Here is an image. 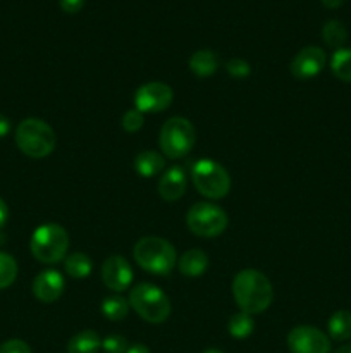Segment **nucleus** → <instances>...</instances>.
Instances as JSON below:
<instances>
[{"label": "nucleus", "instance_id": "f03ea898", "mask_svg": "<svg viewBox=\"0 0 351 353\" xmlns=\"http://www.w3.org/2000/svg\"><path fill=\"white\" fill-rule=\"evenodd\" d=\"M133 257L143 271L155 276L171 274L178 262L176 248L158 236H145L138 240L133 248Z\"/></svg>", "mask_w": 351, "mask_h": 353}, {"label": "nucleus", "instance_id": "6e6552de", "mask_svg": "<svg viewBox=\"0 0 351 353\" xmlns=\"http://www.w3.org/2000/svg\"><path fill=\"white\" fill-rule=\"evenodd\" d=\"M227 214L219 205L210 202H198L186 214V224L189 231L200 238L219 236L226 231Z\"/></svg>", "mask_w": 351, "mask_h": 353}, {"label": "nucleus", "instance_id": "6ab92c4d", "mask_svg": "<svg viewBox=\"0 0 351 353\" xmlns=\"http://www.w3.org/2000/svg\"><path fill=\"white\" fill-rule=\"evenodd\" d=\"M327 331L334 341H348L351 338V312L337 310L327 323Z\"/></svg>", "mask_w": 351, "mask_h": 353}, {"label": "nucleus", "instance_id": "423d86ee", "mask_svg": "<svg viewBox=\"0 0 351 353\" xmlns=\"http://www.w3.org/2000/svg\"><path fill=\"white\" fill-rule=\"evenodd\" d=\"M193 186L200 195L206 196L210 200H220L229 193L231 190V176L226 168L212 159H200L191 165Z\"/></svg>", "mask_w": 351, "mask_h": 353}, {"label": "nucleus", "instance_id": "f3484780", "mask_svg": "<svg viewBox=\"0 0 351 353\" xmlns=\"http://www.w3.org/2000/svg\"><path fill=\"white\" fill-rule=\"evenodd\" d=\"M188 64L189 69H191L198 78H209V76H212L213 72L217 71V68H219V59H217V55L213 54L212 50L203 48V50H196L195 54L189 57Z\"/></svg>", "mask_w": 351, "mask_h": 353}, {"label": "nucleus", "instance_id": "1a4fd4ad", "mask_svg": "<svg viewBox=\"0 0 351 353\" xmlns=\"http://www.w3.org/2000/svg\"><path fill=\"white\" fill-rule=\"evenodd\" d=\"M174 92L169 85L160 81H150L141 85L134 93V109L143 114L164 112L171 107Z\"/></svg>", "mask_w": 351, "mask_h": 353}, {"label": "nucleus", "instance_id": "dca6fc26", "mask_svg": "<svg viewBox=\"0 0 351 353\" xmlns=\"http://www.w3.org/2000/svg\"><path fill=\"white\" fill-rule=\"evenodd\" d=\"M165 168V159L160 152L155 150H145L140 152L134 159V169L143 178H153V176L160 174L162 169Z\"/></svg>", "mask_w": 351, "mask_h": 353}, {"label": "nucleus", "instance_id": "0eeeda50", "mask_svg": "<svg viewBox=\"0 0 351 353\" xmlns=\"http://www.w3.org/2000/svg\"><path fill=\"white\" fill-rule=\"evenodd\" d=\"M196 141L195 126L186 117H171L162 126L158 134V147L169 159H182L191 152Z\"/></svg>", "mask_w": 351, "mask_h": 353}, {"label": "nucleus", "instance_id": "473e14b6", "mask_svg": "<svg viewBox=\"0 0 351 353\" xmlns=\"http://www.w3.org/2000/svg\"><path fill=\"white\" fill-rule=\"evenodd\" d=\"M126 353H150V348L145 347V345H141V343H134L127 348Z\"/></svg>", "mask_w": 351, "mask_h": 353}, {"label": "nucleus", "instance_id": "a878e982", "mask_svg": "<svg viewBox=\"0 0 351 353\" xmlns=\"http://www.w3.org/2000/svg\"><path fill=\"white\" fill-rule=\"evenodd\" d=\"M143 123H145L143 112H140L138 109L126 110L123 116V121H120V124H123V128L127 131V133H136V131H140L141 128H143Z\"/></svg>", "mask_w": 351, "mask_h": 353}, {"label": "nucleus", "instance_id": "9d476101", "mask_svg": "<svg viewBox=\"0 0 351 353\" xmlns=\"http://www.w3.org/2000/svg\"><path fill=\"white\" fill-rule=\"evenodd\" d=\"M291 353H330V340L323 331L313 326H296L288 334Z\"/></svg>", "mask_w": 351, "mask_h": 353}, {"label": "nucleus", "instance_id": "a211bd4d", "mask_svg": "<svg viewBox=\"0 0 351 353\" xmlns=\"http://www.w3.org/2000/svg\"><path fill=\"white\" fill-rule=\"evenodd\" d=\"M100 348H102V340L92 330L74 334L67 343V353H98Z\"/></svg>", "mask_w": 351, "mask_h": 353}, {"label": "nucleus", "instance_id": "ddd939ff", "mask_svg": "<svg viewBox=\"0 0 351 353\" xmlns=\"http://www.w3.org/2000/svg\"><path fill=\"white\" fill-rule=\"evenodd\" d=\"M65 290V279L55 269H47L33 279V295L43 303H54Z\"/></svg>", "mask_w": 351, "mask_h": 353}, {"label": "nucleus", "instance_id": "c85d7f7f", "mask_svg": "<svg viewBox=\"0 0 351 353\" xmlns=\"http://www.w3.org/2000/svg\"><path fill=\"white\" fill-rule=\"evenodd\" d=\"M0 353H31V348L23 340H9L0 345Z\"/></svg>", "mask_w": 351, "mask_h": 353}, {"label": "nucleus", "instance_id": "4be33fe9", "mask_svg": "<svg viewBox=\"0 0 351 353\" xmlns=\"http://www.w3.org/2000/svg\"><path fill=\"white\" fill-rule=\"evenodd\" d=\"M330 69L337 79L351 83V48H339L330 59Z\"/></svg>", "mask_w": 351, "mask_h": 353}, {"label": "nucleus", "instance_id": "39448f33", "mask_svg": "<svg viewBox=\"0 0 351 353\" xmlns=\"http://www.w3.org/2000/svg\"><path fill=\"white\" fill-rule=\"evenodd\" d=\"M31 254L41 264H57L65 257L69 248V234L61 224L48 223L36 228L30 241Z\"/></svg>", "mask_w": 351, "mask_h": 353}, {"label": "nucleus", "instance_id": "412c9836", "mask_svg": "<svg viewBox=\"0 0 351 353\" xmlns=\"http://www.w3.org/2000/svg\"><path fill=\"white\" fill-rule=\"evenodd\" d=\"M129 302L120 295L107 296L102 302V314L109 321H114V323L126 319L127 314H129Z\"/></svg>", "mask_w": 351, "mask_h": 353}, {"label": "nucleus", "instance_id": "72a5a7b5", "mask_svg": "<svg viewBox=\"0 0 351 353\" xmlns=\"http://www.w3.org/2000/svg\"><path fill=\"white\" fill-rule=\"evenodd\" d=\"M344 0H322V3L326 7H329V9H337V7L343 6Z\"/></svg>", "mask_w": 351, "mask_h": 353}, {"label": "nucleus", "instance_id": "20e7f679", "mask_svg": "<svg viewBox=\"0 0 351 353\" xmlns=\"http://www.w3.org/2000/svg\"><path fill=\"white\" fill-rule=\"evenodd\" d=\"M16 143L24 155L31 159H43L55 148V131L50 124L36 117L21 121L16 130Z\"/></svg>", "mask_w": 351, "mask_h": 353}, {"label": "nucleus", "instance_id": "9b49d317", "mask_svg": "<svg viewBox=\"0 0 351 353\" xmlns=\"http://www.w3.org/2000/svg\"><path fill=\"white\" fill-rule=\"evenodd\" d=\"M326 52L320 47L310 45V47L301 48V50L292 57L289 69H291V74L295 76L296 79L306 81V79H312L315 78V76H319L320 72H322V69L326 68Z\"/></svg>", "mask_w": 351, "mask_h": 353}, {"label": "nucleus", "instance_id": "2eb2a0df", "mask_svg": "<svg viewBox=\"0 0 351 353\" xmlns=\"http://www.w3.org/2000/svg\"><path fill=\"white\" fill-rule=\"evenodd\" d=\"M178 265L181 274L186 276V278H200L209 269V257H206V254L203 250L191 248V250L184 252L181 255V259L178 261Z\"/></svg>", "mask_w": 351, "mask_h": 353}, {"label": "nucleus", "instance_id": "5701e85b", "mask_svg": "<svg viewBox=\"0 0 351 353\" xmlns=\"http://www.w3.org/2000/svg\"><path fill=\"white\" fill-rule=\"evenodd\" d=\"M255 330V321L250 314L246 312H237L227 323V331L233 338L236 340H244V338L250 336Z\"/></svg>", "mask_w": 351, "mask_h": 353}, {"label": "nucleus", "instance_id": "393cba45", "mask_svg": "<svg viewBox=\"0 0 351 353\" xmlns=\"http://www.w3.org/2000/svg\"><path fill=\"white\" fill-rule=\"evenodd\" d=\"M17 262L12 255L0 252V290H6L16 281Z\"/></svg>", "mask_w": 351, "mask_h": 353}, {"label": "nucleus", "instance_id": "4468645a", "mask_svg": "<svg viewBox=\"0 0 351 353\" xmlns=\"http://www.w3.org/2000/svg\"><path fill=\"white\" fill-rule=\"evenodd\" d=\"M186 186H188V176L184 169L181 165H172L158 179V195L165 202H176L184 195Z\"/></svg>", "mask_w": 351, "mask_h": 353}, {"label": "nucleus", "instance_id": "c9c22d12", "mask_svg": "<svg viewBox=\"0 0 351 353\" xmlns=\"http://www.w3.org/2000/svg\"><path fill=\"white\" fill-rule=\"evenodd\" d=\"M203 353H224V352L219 350V348H209V350H205Z\"/></svg>", "mask_w": 351, "mask_h": 353}, {"label": "nucleus", "instance_id": "f8f14e48", "mask_svg": "<svg viewBox=\"0 0 351 353\" xmlns=\"http://www.w3.org/2000/svg\"><path fill=\"white\" fill-rule=\"evenodd\" d=\"M102 281L112 292H124L133 283V269H131V264L126 259L120 257V255H112L102 265Z\"/></svg>", "mask_w": 351, "mask_h": 353}, {"label": "nucleus", "instance_id": "c756f323", "mask_svg": "<svg viewBox=\"0 0 351 353\" xmlns=\"http://www.w3.org/2000/svg\"><path fill=\"white\" fill-rule=\"evenodd\" d=\"M61 2V7L64 12L67 14H76L83 9L85 6V0H58Z\"/></svg>", "mask_w": 351, "mask_h": 353}, {"label": "nucleus", "instance_id": "7c9ffc66", "mask_svg": "<svg viewBox=\"0 0 351 353\" xmlns=\"http://www.w3.org/2000/svg\"><path fill=\"white\" fill-rule=\"evenodd\" d=\"M10 131V119L3 114H0V138L7 137Z\"/></svg>", "mask_w": 351, "mask_h": 353}, {"label": "nucleus", "instance_id": "f704fd0d", "mask_svg": "<svg viewBox=\"0 0 351 353\" xmlns=\"http://www.w3.org/2000/svg\"><path fill=\"white\" fill-rule=\"evenodd\" d=\"M334 353H351V343H346V345H343V347H339L337 348L336 352Z\"/></svg>", "mask_w": 351, "mask_h": 353}, {"label": "nucleus", "instance_id": "f257e3e1", "mask_svg": "<svg viewBox=\"0 0 351 353\" xmlns=\"http://www.w3.org/2000/svg\"><path fill=\"white\" fill-rule=\"evenodd\" d=\"M233 295L241 312L262 314L274 300V288L267 276L255 269H243L233 279Z\"/></svg>", "mask_w": 351, "mask_h": 353}, {"label": "nucleus", "instance_id": "aec40b11", "mask_svg": "<svg viewBox=\"0 0 351 353\" xmlns=\"http://www.w3.org/2000/svg\"><path fill=\"white\" fill-rule=\"evenodd\" d=\"M64 269L71 278L74 279H85L92 274L93 262L83 252H74V254L67 255L64 262Z\"/></svg>", "mask_w": 351, "mask_h": 353}, {"label": "nucleus", "instance_id": "b1692460", "mask_svg": "<svg viewBox=\"0 0 351 353\" xmlns=\"http://www.w3.org/2000/svg\"><path fill=\"white\" fill-rule=\"evenodd\" d=\"M322 38L329 47L339 50L348 40V30L339 21H327L322 28Z\"/></svg>", "mask_w": 351, "mask_h": 353}, {"label": "nucleus", "instance_id": "7ed1b4c3", "mask_svg": "<svg viewBox=\"0 0 351 353\" xmlns=\"http://www.w3.org/2000/svg\"><path fill=\"white\" fill-rule=\"evenodd\" d=\"M131 309L143 321L150 324H160L171 316V300L158 286L151 283H140L129 292Z\"/></svg>", "mask_w": 351, "mask_h": 353}, {"label": "nucleus", "instance_id": "cd10ccee", "mask_svg": "<svg viewBox=\"0 0 351 353\" xmlns=\"http://www.w3.org/2000/svg\"><path fill=\"white\" fill-rule=\"evenodd\" d=\"M226 71L227 74H231L233 78H246V76H250L251 72V68L250 64H248L244 59H231L229 62L226 64Z\"/></svg>", "mask_w": 351, "mask_h": 353}, {"label": "nucleus", "instance_id": "2f4dec72", "mask_svg": "<svg viewBox=\"0 0 351 353\" xmlns=\"http://www.w3.org/2000/svg\"><path fill=\"white\" fill-rule=\"evenodd\" d=\"M9 219V209H7V203L0 199V228L7 223Z\"/></svg>", "mask_w": 351, "mask_h": 353}, {"label": "nucleus", "instance_id": "bb28decb", "mask_svg": "<svg viewBox=\"0 0 351 353\" xmlns=\"http://www.w3.org/2000/svg\"><path fill=\"white\" fill-rule=\"evenodd\" d=\"M102 348L105 353H126L129 345H127L126 338L120 334H109L102 340Z\"/></svg>", "mask_w": 351, "mask_h": 353}]
</instances>
